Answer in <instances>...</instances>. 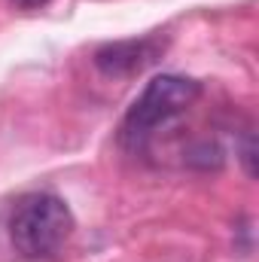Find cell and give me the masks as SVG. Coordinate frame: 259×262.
<instances>
[{
  "label": "cell",
  "instance_id": "obj_1",
  "mask_svg": "<svg viewBox=\"0 0 259 262\" xmlns=\"http://www.w3.org/2000/svg\"><path fill=\"white\" fill-rule=\"evenodd\" d=\"M198 98H201V82H195L189 76H180V73L153 76L122 119V128H119L122 146L137 156L146 152L156 131L174 122L177 116H183Z\"/></svg>",
  "mask_w": 259,
  "mask_h": 262
},
{
  "label": "cell",
  "instance_id": "obj_5",
  "mask_svg": "<svg viewBox=\"0 0 259 262\" xmlns=\"http://www.w3.org/2000/svg\"><path fill=\"white\" fill-rule=\"evenodd\" d=\"M9 3L18 6V9H28V12H31V9H43L49 0H9Z\"/></svg>",
  "mask_w": 259,
  "mask_h": 262
},
{
  "label": "cell",
  "instance_id": "obj_2",
  "mask_svg": "<svg viewBox=\"0 0 259 262\" xmlns=\"http://www.w3.org/2000/svg\"><path fill=\"white\" fill-rule=\"evenodd\" d=\"M73 235V213L64 198L52 192H28L9 213V241L28 262H46L61 253Z\"/></svg>",
  "mask_w": 259,
  "mask_h": 262
},
{
  "label": "cell",
  "instance_id": "obj_3",
  "mask_svg": "<svg viewBox=\"0 0 259 262\" xmlns=\"http://www.w3.org/2000/svg\"><path fill=\"white\" fill-rule=\"evenodd\" d=\"M165 52V40L162 37H140V40H116V43H104L95 52V67L104 76H134L149 64H156Z\"/></svg>",
  "mask_w": 259,
  "mask_h": 262
},
{
  "label": "cell",
  "instance_id": "obj_4",
  "mask_svg": "<svg viewBox=\"0 0 259 262\" xmlns=\"http://www.w3.org/2000/svg\"><path fill=\"white\" fill-rule=\"evenodd\" d=\"M238 159L244 165V174L253 180L256 177V140H253V128H244L241 146H238Z\"/></svg>",
  "mask_w": 259,
  "mask_h": 262
}]
</instances>
